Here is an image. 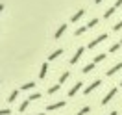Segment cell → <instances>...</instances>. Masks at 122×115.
<instances>
[{
    "label": "cell",
    "mask_w": 122,
    "mask_h": 115,
    "mask_svg": "<svg viewBox=\"0 0 122 115\" xmlns=\"http://www.w3.org/2000/svg\"><path fill=\"white\" fill-rule=\"evenodd\" d=\"M120 48V43H115V45H111V48H109V52H117Z\"/></svg>",
    "instance_id": "obj_24"
},
{
    "label": "cell",
    "mask_w": 122,
    "mask_h": 115,
    "mask_svg": "<svg viewBox=\"0 0 122 115\" xmlns=\"http://www.w3.org/2000/svg\"><path fill=\"white\" fill-rule=\"evenodd\" d=\"M61 54H63V48H57V50H54V52L50 54V56H48V61H54L56 58H59Z\"/></svg>",
    "instance_id": "obj_8"
},
{
    "label": "cell",
    "mask_w": 122,
    "mask_h": 115,
    "mask_svg": "<svg viewBox=\"0 0 122 115\" xmlns=\"http://www.w3.org/2000/svg\"><path fill=\"white\" fill-rule=\"evenodd\" d=\"M39 99H41V93H31L30 97H28V100H30V102H31V100H39Z\"/></svg>",
    "instance_id": "obj_20"
},
{
    "label": "cell",
    "mask_w": 122,
    "mask_h": 115,
    "mask_svg": "<svg viewBox=\"0 0 122 115\" xmlns=\"http://www.w3.org/2000/svg\"><path fill=\"white\" fill-rule=\"evenodd\" d=\"M89 111H91V108H89V106H85V108H81V110H80L76 115H87Z\"/></svg>",
    "instance_id": "obj_18"
},
{
    "label": "cell",
    "mask_w": 122,
    "mask_h": 115,
    "mask_svg": "<svg viewBox=\"0 0 122 115\" xmlns=\"http://www.w3.org/2000/svg\"><path fill=\"white\" fill-rule=\"evenodd\" d=\"M81 17H83V9H80V11H76L74 15L70 17V22H78V21H80Z\"/></svg>",
    "instance_id": "obj_9"
},
{
    "label": "cell",
    "mask_w": 122,
    "mask_h": 115,
    "mask_svg": "<svg viewBox=\"0 0 122 115\" xmlns=\"http://www.w3.org/2000/svg\"><path fill=\"white\" fill-rule=\"evenodd\" d=\"M115 11H117V9H115V8H109V9H107V11H106V13H104V17H106V19H109V17L113 15Z\"/></svg>",
    "instance_id": "obj_22"
},
{
    "label": "cell",
    "mask_w": 122,
    "mask_h": 115,
    "mask_svg": "<svg viewBox=\"0 0 122 115\" xmlns=\"http://www.w3.org/2000/svg\"><path fill=\"white\" fill-rule=\"evenodd\" d=\"M2 9H4V4H0V11H2Z\"/></svg>",
    "instance_id": "obj_28"
},
{
    "label": "cell",
    "mask_w": 122,
    "mask_h": 115,
    "mask_svg": "<svg viewBox=\"0 0 122 115\" xmlns=\"http://www.w3.org/2000/svg\"><path fill=\"white\" fill-rule=\"evenodd\" d=\"M69 76H70V72H69V71H65V72L59 76V82H57V84H59V85H61V84H65V82L69 80Z\"/></svg>",
    "instance_id": "obj_11"
},
{
    "label": "cell",
    "mask_w": 122,
    "mask_h": 115,
    "mask_svg": "<svg viewBox=\"0 0 122 115\" xmlns=\"http://www.w3.org/2000/svg\"><path fill=\"white\" fill-rule=\"evenodd\" d=\"M46 71H48V63H43V65H41V72H39V78H41V80L46 76Z\"/></svg>",
    "instance_id": "obj_12"
},
{
    "label": "cell",
    "mask_w": 122,
    "mask_h": 115,
    "mask_svg": "<svg viewBox=\"0 0 122 115\" xmlns=\"http://www.w3.org/2000/svg\"><path fill=\"white\" fill-rule=\"evenodd\" d=\"M83 46H80V48H78L76 50V54H74V56H72V58H70V65H74V63H78L80 61V58H81V56H83Z\"/></svg>",
    "instance_id": "obj_3"
},
{
    "label": "cell",
    "mask_w": 122,
    "mask_h": 115,
    "mask_svg": "<svg viewBox=\"0 0 122 115\" xmlns=\"http://www.w3.org/2000/svg\"><path fill=\"white\" fill-rule=\"evenodd\" d=\"M104 60H106V54H98V56L92 60V63H100V61H104Z\"/></svg>",
    "instance_id": "obj_16"
},
{
    "label": "cell",
    "mask_w": 122,
    "mask_h": 115,
    "mask_svg": "<svg viewBox=\"0 0 122 115\" xmlns=\"http://www.w3.org/2000/svg\"><path fill=\"white\" fill-rule=\"evenodd\" d=\"M96 24H98V19H91V21H89V24H87V28H94Z\"/></svg>",
    "instance_id": "obj_23"
},
{
    "label": "cell",
    "mask_w": 122,
    "mask_h": 115,
    "mask_svg": "<svg viewBox=\"0 0 122 115\" xmlns=\"http://www.w3.org/2000/svg\"><path fill=\"white\" fill-rule=\"evenodd\" d=\"M106 39H107V33H102V35H98L96 39H92L91 43H89V48H94V46H98L100 43H102V41H106Z\"/></svg>",
    "instance_id": "obj_2"
},
{
    "label": "cell",
    "mask_w": 122,
    "mask_h": 115,
    "mask_svg": "<svg viewBox=\"0 0 122 115\" xmlns=\"http://www.w3.org/2000/svg\"><path fill=\"white\" fill-rule=\"evenodd\" d=\"M81 87H83V82H81V80H80V82H76V84H74L72 87H70V91H69V97H74V95H76V93L80 91Z\"/></svg>",
    "instance_id": "obj_4"
},
{
    "label": "cell",
    "mask_w": 122,
    "mask_h": 115,
    "mask_svg": "<svg viewBox=\"0 0 122 115\" xmlns=\"http://www.w3.org/2000/svg\"><path fill=\"white\" fill-rule=\"evenodd\" d=\"M59 87H61L59 84H56V85H52V87H48V93H50V95H54V93H57V91H59Z\"/></svg>",
    "instance_id": "obj_14"
},
{
    "label": "cell",
    "mask_w": 122,
    "mask_h": 115,
    "mask_svg": "<svg viewBox=\"0 0 122 115\" xmlns=\"http://www.w3.org/2000/svg\"><path fill=\"white\" fill-rule=\"evenodd\" d=\"M28 104H30V100H24L22 104L19 106V111H20V113H22V111H26V108H28Z\"/></svg>",
    "instance_id": "obj_17"
},
{
    "label": "cell",
    "mask_w": 122,
    "mask_h": 115,
    "mask_svg": "<svg viewBox=\"0 0 122 115\" xmlns=\"http://www.w3.org/2000/svg\"><path fill=\"white\" fill-rule=\"evenodd\" d=\"M35 115H45V113H35Z\"/></svg>",
    "instance_id": "obj_30"
},
{
    "label": "cell",
    "mask_w": 122,
    "mask_h": 115,
    "mask_svg": "<svg viewBox=\"0 0 122 115\" xmlns=\"http://www.w3.org/2000/svg\"><path fill=\"white\" fill-rule=\"evenodd\" d=\"M94 65H96V63H89V65H85V67H83V74H85V72H89V71H92V69H94Z\"/></svg>",
    "instance_id": "obj_21"
},
{
    "label": "cell",
    "mask_w": 122,
    "mask_h": 115,
    "mask_svg": "<svg viewBox=\"0 0 122 115\" xmlns=\"http://www.w3.org/2000/svg\"><path fill=\"white\" fill-rule=\"evenodd\" d=\"M33 87H35V84H33V82H28V84L22 85V91H28V89H33Z\"/></svg>",
    "instance_id": "obj_19"
},
{
    "label": "cell",
    "mask_w": 122,
    "mask_h": 115,
    "mask_svg": "<svg viewBox=\"0 0 122 115\" xmlns=\"http://www.w3.org/2000/svg\"><path fill=\"white\" fill-rule=\"evenodd\" d=\"M120 45H122V39H120Z\"/></svg>",
    "instance_id": "obj_31"
},
{
    "label": "cell",
    "mask_w": 122,
    "mask_h": 115,
    "mask_svg": "<svg viewBox=\"0 0 122 115\" xmlns=\"http://www.w3.org/2000/svg\"><path fill=\"white\" fill-rule=\"evenodd\" d=\"M85 32H87V26H80V28L74 32V35H83Z\"/></svg>",
    "instance_id": "obj_13"
},
{
    "label": "cell",
    "mask_w": 122,
    "mask_h": 115,
    "mask_svg": "<svg viewBox=\"0 0 122 115\" xmlns=\"http://www.w3.org/2000/svg\"><path fill=\"white\" fill-rule=\"evenodd\" d=\"M98 85H102V80H94L92 84H89V85H87V87L83 89V95H89V93H92L94 89H96V87H98Z\"/></svg>",
    "instance_id": "obj_1"
},
{
    "label": "cell",
    "mask_w": 122,
    "mask_h": 115,
    "mask_svg": "<svg viewBox=\"0 0 122 115\" xmlns=\"http://www.w3.org/2000/svg\"><path fill=\"white\" fill-rule=\"evenodd\" d=\"M63 106H65V100H61V102H54V104H48L46 110H48V111H54V110H59V108H63Z\"/></svg>",
    "instance_id": "obj_5"
},
{
    "label": "cell",
    "mask_w": 122,
    "mask_h": 115,
    "mask_svg": "<svg viewBox=\"0 0 122 115\" xmlns=\"http://www.w3.org/2000/svg\"><path fill=\"white\" fill-rule=\"evenodd\" d=\"M94 4H102V0H94Z\"/></svg>",
    "instance_id": "obj_27"
},
{
    "label": "cell",
    "mask_w": 122,
    "mask_h": 115,
    "mask_svg": "<svg viewBox=\"0 0 122 115\" xmlns=\"http://www.w3.org/2000/svg\"><path fill=\"white\" fill-rule=\"evenodd\" d=\"M115 93H117V87H113V89H111V91H109L106 97H104V100H102V104H104V106H106V104H109V100L115 97Z\"/></svg>",
    "instance_id": "obj_6"
},
{
    "label": "cell",
    "mask_w": 122,
    "mask_h": 115,
    "mask_svg": "<svg viewBox=\"0 0 122 115\" xmlns=\"http://www.w3.org/2000/svg\"><path fill=\"white\" fill-rule=\"evenodd\" d=\"M19 93H20L19 89H13V91H11V95H9V102H13V100L19 97Z\"/></svg>",
    "instance_id": "obj_15"
},
{
    "label": "cell",
    "mask_w": 122,
    "mask_h": 115,
    "mask_svg": "<svg viewBox=\"0 0 122 115\" xmlns=\"http://www.w3.org/2000/svg\"><path fill=\"white\" fill-rule=\"evenodd\" d=\"M120 28H122V21H120V22H117V24H115V30H120Z\"/></svg>",
    "instance_id": "obj_26"
},
{
    "label": "cell",
    "mask_w": 122,
    "mask_h": 115,
    "mask_svg": "<svg viewBox=\"0 0 122 115\" xmlns=\"http://www.w3.org/2000/svg\"><path fill=\"white\" fill-rule=\"evenodd\" d=\"M109 115H117V111H111V113H109Z\"/></svg>",
    "instance_id": "obj_29"
},
{
    "label": "cell",
    "mask_w": 122,
    "mask_h": 115,
    "mask_svg": "<svg viewBox=\"0 0 122 115\" xmlns=\"http://www.w3.org/2000/svg\"><path fill=\"white\" fill-rule=\"evenodd\" d=\"M120 69H122V63H117L115 67H111V69L107 71V76H113L115 72H117V71H120Z\"/></svg>",
    "instance_id": "obj_10"
},
{
    "label": "cell",
    "mask_w": 122,
    "mask_h": 115,
    "mask_svg": "<svg viewBox=\"0 0 122 115\" xmlns=\"http://www.w3.org/2000/svg\"><path fill=\"white\" fill-rule=\"evenodd\" d=\"M120 85H122V82H120Z\"/></svg>",
    "instance_id": "obj_32"
},
{
    "label": "cell",
    "mask_w": 122,
    "mask_h": 115,
    "mask_svg": "<svg viewBox=\"0 0 122 115\" xmlns=\"http://www.w3.org/2000/svg\"><path fill=\"white\" fill-rule=\"evenodd\" d=\"M65 32H67V24H61L59 28H57V32H56V33H54V37H56V39H59L61 35H63V33H65Z\"/></svg>",
    "instance_id": "obj_7"
},
{
    "label": "cell",
    "mask_w": 122,
    "mask_h": 115,
    "mask_svg": "<svg viewBox=\"0 0 122 115\" xmlns=\"http://www.w3.org/2000/svg\"><path fill=\"white\" fill-rule=\"evenodd\" d=\"M11 113V110L9 108H4V110H0V115H9Z\"/></svg>",
    "instance_id": "obj_25"
}]
</instances>
